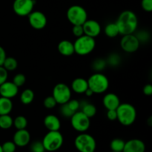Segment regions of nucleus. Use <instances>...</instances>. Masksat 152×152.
Instances as JSON below:
<instances>
[{
	"mask_svg": "<svg viewBox=\"0 0 152 152\" xmlns=\"http://www.w3.org/2000/svg\"><path fill=\"white\" fill-rule=\"evenodd\" d=\"M116 24L122 36L134 34L138 27L137 16L132 10H124L119 15Z\"/></svg>",
	"mask_w": 152,
	"mask_h": 152,
	"instance_id": "obj_1",
	"label": "nucleus"
},
{
	"mask_svg": "<svg viewBox=\"0 0 152 152\" xmlns=\"http://www.w3.org/2000/svg\"><path fill=\"white\" fill-rule=\"evenodd\" d=\"M119 123L124 126H132L137 119V110L130 103H120L116 109Z\"/></svg>",
	"mask_w": 152,
	"mask_h": 152,
	"instance_id": "obj_2",
	"label": "nucleus"
},
{
	"mask_svg": "<svg viewBox=\"0 0 152 152\" xmlns=\"http://www.w3.org/2000/svg\"><path fill=\"white\" fill-rule=\"evenodd\" d=\"M87 81L88 88L94 94L105 93L109 87L108 77L101 72H95L90 76Z\"/></svg>",
	"mask_w": 152,
	"mask_h": 152,
	"instance_id": "obj_3",
	"label": "nucleus"
},
{
	"mask_svg": "<svg viewBox=\"0 0 152 152\" xmlns=\"http://www.w3.org/2000/svg\"><path fill=\"white\" fill-rule=\"evenodd\" d=\"M42 142L45 151L53 152L59 150L62 146L64 137L59 131H48Z\"/></svg>",
	"mask_w": 152,
	"mask_h": 152,
	"instance_id": "obj_4",
	"label": "nucleus"
},
{
	"mask_svg": "<svg viewBox=\"0 0 152 152\" xmlns=\"http://www.w3.org/2000/svg\"><path fill=\"white\" fill-rule=\"evenodd\" d=\"M74 53L80 56H86L90 54L96 47L94 38L86 35L77 37L74 42Z\"/></svg>",
	"mask_w": 152,
	"mask_h": 152,
	"instance_id": "obj_5",
	"label": "nucleus"
},
{
	"mask_svg": "<svg viewBox=\"0 0 152 152\" xmlns=\"http://www.w3.org/2000/svg\"><path fill=\"white\" fill-rule=\"evenodd\" d=\"M74 145L79 152H94L96 142L93 136L83 132L75 138Z\"/></svg>",
	"mask_w": 152,
	"mask_h": 152,
	"instance_id": "obj_6",
	"label": "nucleus"
},
{
	"mask_svg": "<svg viewBox=\"0 0 152 152\" xmlns=\"http://www.w3.org/2000/svg\"><path fill=\"white\" fill-rule=\"evenodd\" d=\"M66 16L70 23L73 25H83L88 19V13L83 7L74 4L68 9Z\"/></svg>",
	"mask_w": 152,
	"mask_h": 152,
	"instance_id": "obj_7",
	"label": "nucleus"
},
{
	"mask_svg": "<svg viewBox=\"0 0 152 152\" xmlns=\"http://www.w3.org/2000/svg\"><path fill=\"white\" fill-rule=\"evenodd\" d=\"M70 119H71V126L77 132L83 133L87 132L90 128V118L81 111H76Z\"/></svg>",
	"mask_w": 152,
	"mask_h": 152,
	"instance_id": "obj_8",
	"label": "nucleus"
},
{
	"mask_svg": "<svg viewBox=\"0 0 152 152\" xmlns=\"http://www.w3.org/2000/svg\"><path fill=\"white\" fill-rule=\"evenodd\" d=\"M52 96L57 104L67 103L71 99V89L65 83H58L53 87Z\"/></svg>",
	"mask_w": 152,
	"mask_h": 152,
	"instance_id": "obj_9",
	"label": "nucleus"
},
{
	"mask_svg": "<svg viewBox=\"0 0 152 152\" xmlns=\"http://www.w3.org/2000/svg\"><path fill=\"white\" fill-rule=\"evenodd\" d=\"M34 0H14L13 12L19 16H28L34 10Z\"/></svg>",
	"mask_w": 152,
	"mask_h": 152,
	"instance_id": "obj_10",
	"label": "nucleus"
},
{
	"mask_svg": "<svg viewBox=\"0 0 152 152\" xmlns=\"http://www.w3.org/2000/svg\"><path fill=\"white\" fill-rule=\"evenodd\" d=\"M140 44L134 34L123 35L120 40V47L125 52L132 53L139 49Z\"/></svg>",
	"mask_w": 152,
	"mask_h": 152,
	"instance_id": "obj_11",
	"label": "nucleus"
},
{
	"mask_svg": "<svg viewBox=\"0 0 152 152\" xmlns=\"http://www.w3.org/2000/svg\"><path fill=\"white\" fill-rule=\"evenodd\" d=\"M30 25L35 30H42L47 25L48 19L45 15L39 10H33L28 16Z\"/></svg>",
	"mask_w": 152,
	"mask_h": 152,
	"instance_id": "obj_12",
	"label": "nucleus"
},
{
	"mask_svg": "<svg viewBox=\"0 0 152 152\" xmlns=\"http://www.w3.org/2000/svg\"><path fill=\"white\" fill-rule=\"evenodd\" d=\"M82 26L84 31V35L88 36L92 38L98 37L102 31L100 24L97 21L93 19H87Z\"/></svg>",
	"mask_w": 152,
	"mask_h": 152,
	"instance_id": "obj_13",
	"label": "nucleus"
},
{
	"mask_svg": "<svg viewBox=\"0 0 152 152\" xmlns=\"http://www.w3.org/2000/svg\"><path fill=\"white\" fill-rule=\"evenodd\" d=\"M19 93V88L13 82L6 81L0 85V96L12 99Z\"/></svg>",
	"mask_w": 152,
	"mask_h": 152,
	"instance_id": "obj_14",
	"label": "nucleus"
},
{
	"mask_svg": "<svg viewBox=\"0 0 152 152\" xmlns=\"http://www.w3.org/2000/svg\"><path fill=\"white\" fill-rule=\"evenodd\" d=\"M31 141V134L25 129L17 130L13 137V142L18 147H25L29 144Z\"/></svg>",
	"mask_w": 152,
	"mask_h": 152,
	"instance_id": "obj_15",
	"label": "nucleus"
},
{
	"mask_svg": "<svg viewBox=\"0 0 152 152\" xmlns=\"http://www.w3.org/2000/svg\"><path fill=\"white\" fill-rule=\"evenodd\" d=\"M145 145L140 139H132L126 142L123 152H145Z\"/></svg>",
	"mask_w": 152,
	"mask_h": 152,
	"instance_id": "obj_16",
	"label": "nucleus"
},
{
	"mask_svg": "<svg viewBox=\"0 0 152 152\" xmlns=\"http://www.w3.org/2000/svg\"><path fill=\"white\" fill-rule=\"evenodd\" d=\"M120 103V98L114 93L106 94L102 99V104L107 110H116Z\"/></svg>",
	"mask_w": 152,
	"mask_h": 152,
	"instance_id": "obj_17",
	"label": "nucleus"
},
{
	"mask_svg": "<svg viewBox=\"0 0 152 152\" xmlns=\"http://www.w3.org/2000/svg\"><path fill=\"white\" fill-rule=\"evenodd\" d=\"M44 126L48 131H59L61 122L59 119L53 114H48L44 118Z\"/></svg>",
	"mask_w": 152,
	"mask_h": 152,
	"instance_id": "obj_18",
	"label": "nucleus"
},
{
	"mask_svg": "<svg viewBox=\"0 0 152 152\" xmlns=\"http://www.w3.org/2000/svg\"><path fill=\"white\" fill-rule=\"evenodd\" d=\"M88 88V81L84 78L78 77V78L74 79L71 83V89L78 94H84Z\"/></svg>",
	"mask_w": 152,
	"mask_h": 152,
	"instance_id": "obj_19",
	"label": "nucleus"
},
{
	"mask_svg": "<svg viewBox=\"0 0 152 152\" xmlns=\"http://www.w3.org/2000/svg\"><path fill=\"white\" fill-rule=\"evenodd\" d=\"M58 51L60 54L65 56H70L74 53V43L67 39L59 42L57 46Z\"/></svg>",
	"mask_w": 152,
	"mask_h": 152,
	"instance_id": "obj_20",
	"label": "nucleus"
},
{
	"mask_svg": "<svg viewBox=\"0 0 152 152\" xmlns=\"http://www.w3.org/2000/svg\"><path fill=\"white\" fill-rule=\"evenodd\" d=\"M80 111L84 113L89 118L94 117L96 114V108L94 104L86 100L80 101Z\"/></svg>",
	"mask_w": 152,
	"mask_h": 152,
	"instance_id": "obj_21",
	"label": "nucleus"
},
{
	"mask_svg": "<svg viewBox=\"0 0 152 152\" xmlns=\"http://www.w3.org/2000/svg\"><path fill=\"white\" fill-rule=\"evenodd\" d=\"M13 110V102L11 99L0 96V115L10 114Z\"/></svg>",
	"mask_w": 152,
	"mask_h": 152,
	"instance_id": "obj_22",
	"label": "nucleus"
},
{
	"mask_svg": "<svg viewBox=\"0 0 152 152\" xmlns=\"http://www.w3.org/2000/svg\"><path fill=\"white\" fill-rule=\"evenodd\" d=\"M34 99V91L27 88L22 92L20 95V101L24 105H29Z\"/></svg>",
	"mask_w": 152,
	"mask_h": 152,
	"instance_id": "obj_23",
	"label": "nucleus"
},
{
	"mask_svg": "<svg viewBox=\"0 0 152 152\" xmlns=\"http://www.w3.org/2000/svg\"><path fill=\"white\" fill-rule=\"evenodd\" d=\"M105 34L109 38H114L120 34L116 22H110L105 27Z\"/></svg>",
	"mask_w": 152,
	"mask_h": 152,
	"instance_id": "obj_24",
	"label": "nucleus"
},
{
	"mask_svg": "<svg viewBox=\"0 0 152 152\" xmlns=\"http://www.w3.org/2000/svg\"><path fill=\"white\" fill-rule=\"evenodd\" d=\"M13 119L9 114L0 115V129L7 130L13 126Z\"/></svg>",
	"mask_w": 152,
	"mask_h": 152,
	"instance_id": "obj_25",
	"label": "nucleus"
},
{
	"mask_svg": "<svg viewBox=\"0 0 152 152\" xmlns=\"http://www.w3.org/2000/svg\"><path fill=\"white\" fill-rule=\"evenodd\" d=\"M2 66L4 67L8 72L9 71H13L17 68L18 62L15 58L12 57V56H7L6 59H4Z\"/></svg>",
	"mask_w": 152,
	"mask_h": 152,
	"instance_id": "obj_26",
	"label": "nucleus"
},
{
	"mask_svg": "<svg viewBox=\"0 0 152 152\" xmlns=\"http://www.w3.org/2000/svg\"><path fill=\"white\" fill-rule=\"evenodd\" d=\"M107 66L106 60L102 58H97L92 62L91 68L95 72H101L103 71Z\"/></svg>",
	"mask_w": 152,
	"mask_h": 152,
	"instance_id": "obj_27",
	"label": "nucleus"
},
{
	"mask_svg": "<svg viewBox=\"0 0 152 152\" xmlns=\"http://www.w3.org/2000/svg\"><path fill=\"white\" fill-rule=\"evenodd\" d=\"M125 143L126 142L123 140L120 139V138H115L111 140V143H110V148L112 151L123 152Z\"/></svg>",
	"mask_w": 152,
	"mask_h": 152,
	"instance_id": "obj_28",
	"label": "nucleus"
},
{
	"mask_svg": "<svg viewBox=\"0 0 152 152\" xmlns=\"http://www.w3.org/2000/svg\"><path fill=\"white\" fill-rule=\"evenodd\" d=\"M28 120L25 117L22 115L17 116L16 118L13 120V126L16 128L17 130L21 129H25L28 126Z\"/></svg>",
	"mask_w": 152,
	"mask_h": 152,
	"instance_id": "obj_29",
	"label": "nucleus"
},
{
	"mask_svg": "<svg viewBox=\"0 0 152 152\" xmlns=\"http://www.w3.org/2000/svg\"><path fill=\"white\" fill-rule=\"evenodd\" d=\"M134 35L139 41L140 44H145L151 39V34L148 31H145V30L137 31Z\"/></svg>",
	"mask_w": 152,
	"mask_h": 152,
	"instance_id": "obj_30",
	"label": "nucleus"
},
{
	"mask_svg": "<svg viewBox=\"0 0 152 152\" xmlns=\"http://www.w3.org/2000/svg\"><path fill=\"white\" fill-rule=\"evenodd\" d=\"M107 65H110L111 67H117L118 65H120V64L121 63V56L118 54V53H112L111 54L108 55V58L106 59Z\"/></svg>",
	"mask_w": 152,
	"mask_h": 152,
	"instance_id": "obj_31",
	"label": "nucleus"
},
{
	"mask_svg": "<svg viewBox=\"0 0 152 152\" xmlns=\"http://www.w3.org/2000/svg\"><path fill=\"white\" fill-rule=\"evenodd\" d=\"M59 112H60L61 115L65 118H71L73 114L75 113L69 108L67 103L61 105L60 108H59Z\"/></svg>",
	"mask_w": 152,
	"mask_h": 152,
	"instance_id": "obj_32",
	"label": "nucleus"
},
{
	"mask_svg": "<svg viewBox=\"0 0 152 152\" xmlns=\"http://www.w3.org/2000/svg\"><path fill=\"white\" fill-rule=\"evenodd\" d=\"M13 82L18 88L24 86L26 82V77L23 74H17L14 76L13 79Z\"/></svg>",
	"mask_w": 152,
	"mask_h": 152,
	"instance_id": "obj_33",
	"label": "nucleus"
},
{
	"mask_svg": "<svg viewBox=\"0 0 152 152\" xmlns=\"http://www.w3.org/2000/svg\"><path fill=\"white\" fill-rule=\"evenodd\" d=\"M16 145L13 141H6L1 145L3 152H15L16 149Z\"/></svg>",
	"mask_w": 152,
	"mask_h": 152,
	"instance_id": "obj_34",
	"label": "nucleus"
},
{
	"mask_svg": "<svg viewBox=\"0 0 152 152\" xmlns=\"http://www.w3.org/2000/svg\"><path fill=\"white\" fill-rule=\"evenodd\" d=\"M56 105L57 103L53 96H47L46 98H45L44 101H43V105L48 109H52V108H55Z\"/></svg>",
	"mask_w": 152,
	"mask_h": 152,
	"instance_id": "obj_35",
	"label": "nucleus"
},
{
	"mask_svg": "<svg viewBox=\"0 0 152 152\" xmlns=\"http://www.w3.org/2000/svg\"><path fill=\"white\" fill-rule=\"evenodd\" d=\"M31 152H45V149L44 148L42 141H35L31 145Z\"/></svg>",
	"mask_w": 152,
	"mask_h": 152,
	"instance_id": "obj_36",
	"label": "nucleus"
},
{
	"mask_svg": "<svg viewBox=\"0 0 152 152\" xmlns=\"http://www.w3.org/2000/svg\"><path fill=\"white\" fill-rule=\"evenodd\" d=\"M69 108L72 110L74 112H76L77 111H80V101L77 99H70L68 102H67Z\"/></svg>",
	"mask_w": 152,
	"mask_h": 152,
	"instance_id": "obj_37",
	"label": "nucleus"
},
{
	"mask_svg": "<svg viewBox=\"0 0 152 152\" xmlns=\"http://www.w3.org/2000/svg\"><path fill=\"white\" fill-rule=\"evenodd\" d=\"M72 34L77 38L84 35V31H83V26L82 25H73Z\"/></svg>",
	"mask_w": 152,
	"mask_h": 152,
	"instance_id": "obj_38",
	"label": "nucleus"
},
{
	"mask_svg": "<svg viewBox=\"0 0 152 152\" xmlns=\"http://www.w3.org/2000/svg\"><path fill=\"white\" fill-rule=\"evenodd\" d=\"M7 77H8V71L3 66H0V85L7 81Z\"/></svg>",
	"mask_w": 152,
	"mask_h": 152,
	"instance_id": "obj_39",
	"label": "nucleus"
},
{
	"mask_svg": "<svg viewBox=\"0 0 152 152\" xmlns=\"http://www.w3.org/2000/svg\"><path fill=\"white\" fill-rule=\"evenodd\" d=\"M141 6L145 12L150 13L152 11V0H142Z\"/></svg>",
	"mask_w": 152,
	"mask_h": 152,
	"instance_id": "obj_40",
	"label": "nucleus"
},
{
	"mask_svg": "<svg viewBox=\"0 0 152 152\" xmlns=\"http://www.w3.org/2000/svg\"><path fill=\"white\" fill-rule=\"evenodd\" d=\"M106 116L108 120L111 121H114L117 118V111L116 110H107Z\"/></svg>",
	"mask_w": 152,
	"mask_h": 152,
	"instance_id": "obj_41",
	"label": "nucleus"
},
{
	"mask_svg": "<svg viewBox=\"0 0 152 152\" xmlns=\"http://www.w3.org/2000/svg\"><path fill=\"white\" fill-rule=\"evenodd\" d=\"M142 92L145 96H151L152 95V85L146 84L144 86Z\"/></svg>",
	"mask_w": 152,
	"mask_h": 152,
	"instance_id": "obj_42",
	"label": "nucleus"
},
{
	"mask_svg": "<svg viewBox=\"0 0 152 152\" xmlns=\"http://www.w3.org/2000/svg\"><path fill=\"white\" fill-rule=\"evenodd\" d=\"M6 57H7V55H6L5 50L1 46H0V66H2Z\"/></svg>",
	"mask_w": 152,
	"mask_h": 152,
	"instance_id": "obj_43",
	"label": "nucleus"
},
{
	"mask_svg": "<svg viewBox=\"0 0 152 152\" xmlns=\"http://www.w3.org/2000/svg\"><path fill=\"white\" fill-rule=\"evenodd\" d=\"M85 94L86 95V96H88V97H90V96H93V94H94V92L92 91L91 90L90 88H88L87 90L86 91H85Z\"/></svg>",
	"mask_w": 152,
	"mask_h": 152,
	"instance_id": "obj_44",
	"label": "nucleus"
},
{
	"mask_svg": "<svg viewBox=\"0 0 152 152\" xmlns=\"http://www.w3.org/2000/svg\"><path fill=\"white\" fill-rule=\"evenodd\" d=\"M0 152H3L2 148H1V145H0Z\"/></svg>",
	"mask_w": 152,
	"mask_h": 152,
	"instance_id": "obj_45",
	"label": "nucleus"
},
{
	"mask_svg": "<svg viewBox=\"0 0 152 152\" xmlns=\"http://www.w3.org/2000/svg\"><path fill=\"white\" fill-rule=\"evenodd\" d=\"M111 152H117V151H111Z\"/></svg>",
	"mask_w": 152,
	"mask_h": 152,
	"instance_id": "obj_46",
	"label": "nucleus"
}]
</instances>
